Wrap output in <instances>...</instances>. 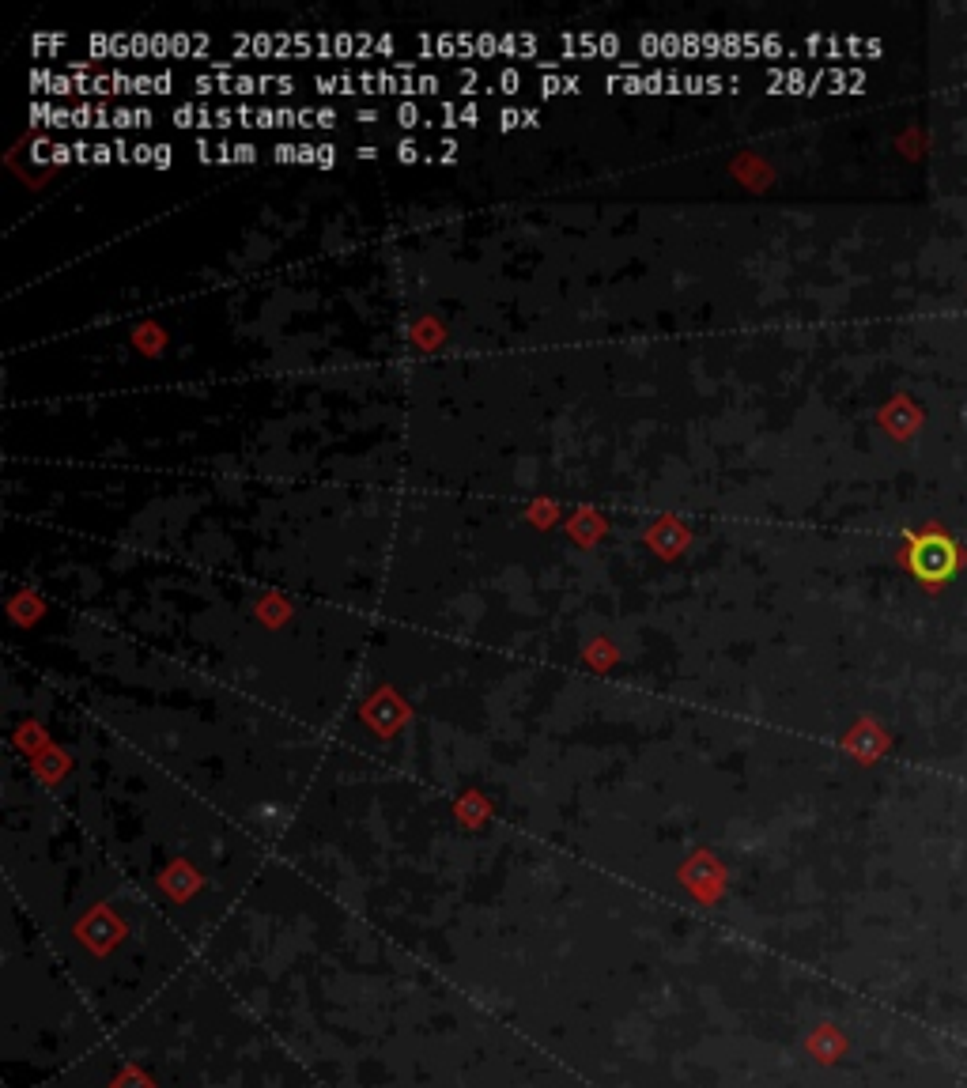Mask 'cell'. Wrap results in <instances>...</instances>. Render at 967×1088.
<instances>
[{
  "label": "cell",
  "mask_w": 967,
  "mask_h": 1088,
  "mask_svg": "<svg viewBox=\"0 0 967 1088\" xmlns=\"http://www.w3.org/2000/svg\"><path fill=\"white\" fill-rule=\"evenodd\" d=\"M155 167H170V148L167 144H155V159H152Z\"/></svg>",
  "instance_id": "cell-15"
},
{
  "label": "cell",
  "mask_w": 967,
  "mask_h": 1088,
  "mask_svg": "<svg viewBox=\"0 0 967 1088\" xmlns=\"http://www.w3.org/2000/svg\"><path fill=\"white\" fill-rule=\"evenodd\" d=\"M476 121H480V106H476V102L461 106V125H476Z\"/></svg>",
  "instance_id": "cell-12"
},
{
  "label": "cell",
  "mask_w": 967,
  "mask_h": 1088,
  "mask_svg": "<svg viewBox=\"0 0 967 1088\" xmlns=\"http://www.w3.org/2000/svg\"><path fill=\"white\" fill-rule=\"evenodd\" d=\"M276 159H280V163H291V159H299V148H291V144H280V148H276Z\"/></svg>",
  "instance_id": "cell-16"
},
{
  "label": "cell",
  "mask_w": 967,
  "mask_h": 1088,
  "mask_svg": "<svg viewBox=\"0 0 967 1088\" xmlns=\"http://www.w3.org/2000/svg\"><path fill=\"white\" fill-rule=\"evenodd\" d=\"M435 91H439V76L420 72V76H416V95H435Z\"/></svg>",
  "instance_id": "cell-5"
},
{
  "label": "cell",
  "mask_w": 967,
  "mask_h": 1088,
  "mask_svg": "<svg viewBox=\"0 0 967 1088\" xmlns=\"http://www.w3.org/2000/svg\"><path fill=\"white\" fill-rule=\"evenodd\" d=\"M476 53H484V57H495L499 53V38L495 34H476Z\"/></svg>",
  "instance_id": "cell-4"
},
{
  "label": "cell",
  "mask_w": 967,
  "mask_h": 1088,
  "mask_svg": "<svg viewBox=\"0 0 967 1088\" xmlns=\"http://www.w3.org/2000/svg\"><path fill=\"white\" fill-rule=\"evenodd\" d=\"M110 152H114V148H106V144H95V163H110V159H114Z\"/></svg>",
  "instance_id": "cell-18"
},
{
  "label": "cell",
  "mask_w": 967,
  "mask_h": 1088,
  "mask_svg": "<svg viewBox=\"0 0 967 1088\" xmlns=\"http://www.w3.org/2000/svg\"><path fill=\"white\" fill-rule=\"evenodd\" d=\"M518 87H522V76H518V68H503V72H499V91H503V95H514Z\"/></svg>",
  "instance_id": "cell-2"
},
{
  "label": "cell",
  "mask_w": 967,
  "mask_h": 1088,
  "mask_svg": "<svg viewBox=\"0 0 967 1088\" xmlns=\"http://www.w3.org/2000/svg\"><path fill=\"white\" fill-rule=\"evenodd\" d=\"M393 118H397V125H405V129H412V125H420V121H424V125H427L424 110H420L416 102H401V106L393 110Z\"/></svg>",
  "instance_id": "cell-1"
},
{
  "label": "cell",
  "mask_w": 967,
  "mask_h": 1088,
  "mask_svg": "<svg viewBox=\"0 0 967 1088\" xmlns=\"http://www.w3.org/2000/svg\"><path fill=\"white\" fill-rule=\"evenodd\" d=\"M337 163V148L333 144H318V167H333Z\"/></svg>",
  "instance_id": "cell-9"
},
{
  "label": "cell",
  "mask_w": 967,
  "mask_h": 1088,
  "mask_svg": "<svg viewBox=\"0 0 967 1088\" xmlns=\"http://www.w3.org/2000/svg\"><path fill=\"white\" fill-rule=\"evenodd\" d=\"M170 87H174V76H170V72H159V76H155V95H167Z\"/></svg>",
  "instance_id": "cell-13"
},
{
  "label": "cell",
  "mask_w": 967,
  "mask_h": 1088,
  "mask_svg": "<svg viewBox=\"0 0 967 1088\" xmlns=\"http://www.w3.org/2000/svg\"><path fill=\"white\" fill-rule=\"evenodd\" d=\"M189 50H193V38H189V34H174V38H170V53H174V57H186Z\"/></svg>",
  "instance_id": "cell-8"
},
{
  "label": "cell",
  "mask_w": 967,
  "mask_h": 1088,
  "mask_svg": "<svg viewBox=\"0 0 967 1088\" xmlns=\"http://www.w3.org/2000/svg\"><path fill=\"white\" fill-rule=\"evenodd\" d=\"M397 159H401V163H416V159H420V144H416V140H401Z\"/></svg>",
  "instance_id": "cell-7"
},
{
  "label": "cell",
  "mask_w": 967,
  "mask_h": 1088,
  "mask_svg": "<svg viewBox=\"0 0 967 1088\" xmlns=\"http://www.w3.org/2000/svg\"><path fill=\"white\" fill-rule=\"evenodd\" d=\"M518 125H526L522 110H518V106H507V110L499 114V129H503V133H510V129H518Z\"/></svg>",
  "instance_id": "cell-3"
},
{
  "label": "cell",
  "mask_w": 967,
  "mask_h": 1088,
  "mask_svg": "<svg viewBox=\"0 0 967 1088\" xmlns=\"http://www.w3.org/2000/svg\"><path fill=\"white\" fill-rule=\"evenodd\" d=\"M152 159H155L152 144H136V148H133V163H152Z\"/></svg>",
  "instance_id": "cell-11"
},
{
  "label": "cell",
  "mask_w": 967,
  "mask_h": 1088,
  "mask_svg": "<svg viewBox=\"0 0 967 1088\" xmlns=\"http://www.w3.org/2000/svg\"><path fill=\"white\" fill-rule=\"evenodd\" d=\"M393 50V38H378V53H390Z\"/></svg>",
  "instance_id": "cell-20"
},
{
  "label": "cell",
  "mask_w": 967,
  "mask_h": 1088,
  "mask_svg": "<svg viewBox=\"0 0 967 1088\" xmlns=\"http://www.w3.org/2000/svg\"><path fill=\"white\" fill-rule=\"evenodd\" d=\"M231 152H235L238 163H254V159H257V148H254V144H235Z\"/></svg>",
  "instance_id": "cell-10"
},
{
  "label": "cell",
  "mask_w": 967,
  "mask_h": 1088,
  "mask_svg": "<svg viewBox=\"0 0 967 1088\" xmlns=\"http://www.w3.org/2000/svg\"><path fill=\"white\" fill-rule=\"evenodd\" d=\"M318 125H322V129H333V125H337V110H318Z\"/></svg>",
  "instance_id": "cell-17"
},
{
  "label": "cell",
  "mask_w": 967,
  "mask_h": 1088,
  "mask_svg": "<svg viewBox=\"0 0 967 1088\" xmlns=\"http://www.w3.org/2000/svg\"><path fill=\"white\" fill-rule=\"evenodd\" d=\"M359 159H374V155H378V148H371V144H367V148H359Z\"/></svg>",
  "instance_id": "cell-19"
},
{
  "label": "cell",
  "mask_w": 967,
  "mask_h": 1088,
  "mask_svg": "<svg viewBox=\"0 0 967 1088\" xmlns=\"http://www.w3.org/2000/svg\"><path fill=\"white\" fill-rule=\"evenodd\" d=\"M597 53L616 57V53H620V38H616V34H601V38H597Z\"/></svg>",
  "instance_id": "cell-6"
},
{
  "label": "cell",
  "mask_w": 967,
  "mask_h": 1088,
  "mask_svg": "<svg viewBox=\"0 0 967 1088\" xmlns=\"http://www.w3.org/2000/svg\"><path fill=\"white\" fill-rule=\"evenodd\" d=\"M68 159H76V152L68 144H53V163H68Z\"/></svg>",
  "instance_id": "cell-14"
}]
</instances>
